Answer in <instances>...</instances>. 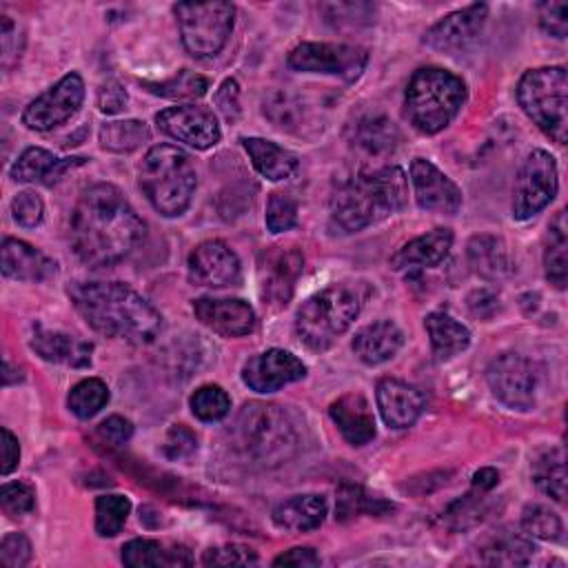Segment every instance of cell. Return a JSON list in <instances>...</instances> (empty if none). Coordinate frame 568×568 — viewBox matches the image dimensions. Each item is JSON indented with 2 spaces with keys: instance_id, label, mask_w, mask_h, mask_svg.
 Instances as JSON below:
<instances>
[{
  "instance_id": "cell-1",
  "label": "cell",
  "mask_w": 568,
  "mask_h": 568,
  "mask_svg": "<svg viewBox=\"0 0 568 568\" xmlns=\"http://www.w3.org/2000/svg\"><path fill=\"white\" fill-rule=\"evenodd\" d=\"M144 235V220L113 184H93L73 204L69 240L73 253L89 266L122 262L140 246Z\"/></svg>"
},
{
  "instance_id": "cell-2",
  "label": "cell",
  "mask_w": 568,
  "mask_h": 568,
  "mask_svg": "<svg viewBox=\"0 0 568 568\" xmlns=\"http://www.w3.org/2000/svg\"><path fill=\"white\" fill-rule=\"evenodd\" d=\"M69 297L84 322L126 344H151L162 331L160 311L124 282H71Z\"/></svg>"
},
{
  "instance_id": "cell-3",
  "label": "cell",
  "mask_w": 568,
  "mask_h": 568,
  "mask_svg": "<svg viewBox=\"0 0 568 568\" xmlns=\"http://www.w3.org/2000/svg\"><path fill=\"white\" fill-rule=\"evenodd\" d=\"M408 202L406 173L395 166L362 169L331 195V220L344 233H357L402 211Z\"/></svg>"
},
{
  "instance_id": "cell-4",
  "label": "cell",
  "mask_w": 568,
  "mask_h": 568,
  "mask_svg": "<svg viewBox=\"0 0 568 568\" xmlns=\"http://www.w3.org/2000/svg\"><path fill=\"white\" fill-rule=\"evenodd\" d=\"M368 295L364 282H335L311 295L295 315V335L311 351H326L348 331Z\"/></svg>"
},
{
  "instance_id": "cell-5",
  "label": "cell",
  "mask_w": 568,
  "mask_h": 568,
  "mask_svg": "<svg viewBox=\"0 0 568 568\" xmlns=\"http://www.w3.org/2000/svg\"><path fill=\"white\" fill-rule=\"evenodd\" d=\"M240 450L260 466L273 468L295 457L300 430L293 417L277 404L248 402L233 426Z\"/></svg>"
},
{
  "instance_id": "cell-6",
  "label": "cell",
  "mask_w": 568,
  "mask_h": 568,
  "mask_svg": "<svg viewBox=\"0 0 568 568\" xmlns=\"http://www.w3.org/2000/svg\"><path fill=\"white\" fill-rule=\"evenodd\" d=\"M138 182L158 213L178 217L193 200L197 171L191 155L180 146L155 144L144 153L138 166Z\"/></svg>"
},
{
  "instance_id": "cell-7",
  "label": "cell",
  "mask_w": 568,
  "mask_h": 568,
  "mask_svg": "<svg viewBox=\"0 0 568 568\" xmlns=\"http://www.w3.org/2000/svg\"><path fill=\"white\" fill-rule=\"evenodd\" d=\"M466 102V84L442 67L417 69L404 93L406 118L419 133L433 135L446 129Z\"/></svg>"
},
{
  "instance_id": "cell-8",
  "label": "cell",
  "mask_w": 568,
  "mask_h": 568,
  "mask_svg": "<svg viewBox=\"0 0 568 568\" xmlns=\"http://www.w3.org/2000/svg\"><path fill=\"white\" fill-rule=\"evenodd\" d=\"M517 100L524 113L557 144H566L568 73L566 67H539L521 75Z\"/></svg>"
},
{
  "instance_id": "cell-9",
  "label": "cell",
  "mask_w": 568,
  "mask_h": 568,
  "mask_svg": "<svg viewBox=\"0 0 568 568\" xmlns=\"http://www.w3.org/2000/svg\"><path fill=\"white\" fill-rule=\"evenodd\" d=\"M173 13L182 44L193 58L217 55L233 31L235 7L231 2H178Z\"/></svg>"
},
{
  "instance_id": "cell-10",
  "label": "cell",
  "mask_w": 568,
  "mask_h": 568,
  "mask_svg": "<svg viewBox=\"0 0 568 568\" xmlns=\"http://www.w3.org/2000/svg\"><path fill=\"white\" fill-rule=\"evenodd\" d=\"M486 382L504 406L513 410H530L535 408L541 388V371L532 359L508 351L488 364Z\"/></svg>"
},
{
  "instance_id": "cell-11",
  "label": "cell",
  "mask_w": 568,
  "mask_h": 568,
  "mask_svg": "<svg viewBox=\"0 0 568 568\" xmlns=\"http://www.w3.org/2000/svg\"><path fill=\"white\" fill-rule=\"evenodd\" d=\"M559 189L557 162L544 149H532L515 178L513 189V217L524 222L546 209Z\"/></svg>"
},
{
  "instance_id": "cell-12",
  "label": "cell",
  "mask_w": 568,
  "mask_h": 568,
  "mask_svg": "<svg viewBox=\"0 0 568 568\" xmlns=\"http://www.w3.org/2000/svg\"><path fill=\"white\" fill-rule=\"evenodd\" d=\"M368 62L364 47L344 42H302L288 53V67L304 73L335 75L355 82Z\"/></svg>"
},
{
  "instance_id": "cell-13",
  "label": "cell",
  "mask_w": 568,
  "mask_h": 568,
  "mask_svg": "<svg viewBox=\"0 0 568 568\" xmlns=\"http://www.w3.org/2000/svg\"><path fill=\"white\" fill-rule=\"evenodd\" d=\"M304 271V253L297 246H268L257 255L260 297L268 308H284Z\"/></svg>"
},
{
  "instance_id": "cell-14",
  "label": "cell",
  "mask_w": 568,
  "mask_h": 568,
  "mask_svg": "<svg viewBox=\"0 0 568 568\" xmlns=\"http://www.w3.org/2000/svg\"><path fill=\"white\" fill-rule=\"evenodd\" d=\"M84 100V82L78 73L62 75L53 87L31 100L22 111V124L31 131H51L71 120Z\"/></svg>"
},
{
  "instance_id": "cell-15",
  "label": "cell",
  "mask_w": 568,
  "mask_h": 568,
  "mask_svg": "<svg viewBox=\"0 0 568 568\" xmlns=\"http://www.w3.org/2000/svg\"><path fill=\"white\" fill-rule=\"evenodd\" d=\"M155 124L169 138L197 151H206L215 146L222 138V131L213 111L195 104L166 106L155 115Z\"/></svg>"
},
{
  "instance_id": "cell-16",
  "label": "cell",
  "mask_w": 568,
  "mask_h": 568,
  "mask_svg": "<svg viewBox=\"0 0 568 568\" xmlns=\"http://www.w3.org/2000/svg\"><path fill=\"white\" fill-rule=\"evenodd\" d=\"M189 282L195 286H233L240 282L242 264L237 253L222 240L200 242L186 260Z\"/></svg>"
},
{
  "instance_id": "cell-17",
  "label": "cell",
  "mask_w": 568,
  "mask_h": 568,
  "mask_svg": "<svg viewBox=\"0 0 568 568\" xmlns=\"http://www.w3.org/2000/svg\"><path fill=\"white\" fill-rule=\"evenodd\" d=\"M488 18V7L484 2L468 4L444 16L424 33V44L444 53H459L468 49L481 33Z\"/></svg>"
},
{
  "instance_id": "cell-18",
  "label": "cell",
  "mask_w": 568,
  "mask_h": 568,
  "mask_svg": "<svg viewBox=\"0 0 568 568\" xmlns=\"http://www.w3.org/2000/svg\"><path fill=\"white\" fill-rule=\"evenodd\" d=\"M306 375V366L300 357L284 348H268L253 355L244 368L242 379L255 393H273L286 384H293Z\"/></svg>"
},
{
  "instance_id": "cell-19",
  "label": "cell",
  "mask_w": 568,
  "mask_h": 568,
  "mask_svg": "<svg viewBox=\"0 0 568 568\" xmlns=\"http://www.w3.org/2000/svg\"><path fill=\"white\" fill-rule=\"evenodd\" d=\"M410 182L415 191L417 206L433 213L455 215L462 206V191L459 186L439 171L430 160L415 158L410 162Z\"/></svg>"
},
{
  "instance_id": "cell-20",
  "label": "cell",
  "mask_w": 568,
  "mask_h": 568,
  "mask_svg": "<svg viewBox=\"0 0 568 568\" xmlns=\"http://www.w3.org/2000/svg\"><path fill=\"white\" fill-rule=\"evenodd\" d=\"M193 313L222 337H244L257 326L253 306L240 297H200L193 302Z\"/></svg>"
},
{
  "instance_id": "cell-21",
  "label": "cell",
  "mask_w": 568,
  "mask_h": 568,
  "mask_svg": "<svg viewBox=\"0 0 568 568\" xmlns=\"http://www.w3.org/2000/svg\"><path fill=\"white\" fill-rule=\"evenodd\" d=\"M375 399L384 424L395 430L413 426L426 408L424 395L408 382L395 377H384L377 382Z\"/></svg>"
},
{
  "instance_id": "cell-22",
  "label": "cell",
  "mask_w": 568,
  "mask_h": 568,
  "mask_svg": "<svg viewBox=\"0 0 568 568\" xmlns=\"http://www.w3.org/2000/svg\"><path fill=\"white\" fill-rule=\"evenodd\" d=\"M87 158H55L51 151L42 146H29L20 153V158L11 164V180L20 184H44L53 186L62 180V175L75 166H82Z\"/></svg>"
},
{
  "instance_id": "cell-23",
  "label": "cell",
  "mask_w": 568,
  "mask_h": 568,
  "mask_svg": "<svg viewBox=\"0 0 568 568\" xmlns=\"http://www.w3.org/2000/svg\"><path fill=\"white\" fill-rule=\"evenodd\" d=\"M453 246L450 229H433L424 235L408 240L390 257L393 271H424L442 264Z\"/></svg>"
},
{
  "instance_id": "cell-24",
  "label": "cell",
  "mask_w": 568,
  "mask_h": 568,
  "mask_svg": "<svg viewBox=\"0 0 568 568\" xmlns=\"http://www.w3.org/2000/svg\"><path fill=\"white\" fill-rule=\"evenodd\" d=\"M58 273L55 260L18 237L2 242V275L22 282H44Z\"/></svg>"
},
{
  "instance_id": "cell-25",
  "label": "cell",
  "mask_w": 568,
  "mask_h": 568,
  "mask_svg": "<svg viewBox=\"0 0 568 568\" xmlns=\"http://www.w3.org/2000/svg\"><path fill=\"white\" fill-rule=\"evenodd\" d=\"M328 415L351 446H364L375 437V417L362 393H344L331 406Z\"/></svg>"
},
{
  "instance_id": "cell-26",
  "label": "cell",
  "mask_w": 568,
  "mask_h": 568,
  "mask_svg": "<svg viewBox=\"0 0 568 568\" xmlns=\"http://www.w3.org/2000/svg\"><path fill=\"white\" fill-rule=\"evenodd\" d=\"M31 348L51 364H62V366H73L82 368L91 364V353L93 344L87 339H80L75 335L62 333V331H49L40 324L33 326L31 333Z\"/></svg>"
},
{
  "instance_id": "cell-27",
  "label": "cell",
  "mask_w": 568,
  "mask_h": 568,
  "mask_svg": "<svg viewBox=\"0 0 568 568\" xmlns=\"http://www.w3.org/2000/svg\"><path fill=\"white\" fill-rule=\"evenodd\" d=\"M404 344L402 328L390 320H379L362 326L353 337V353L366 366H377L395 357Z\"/></svg>"
},
{
  "instance_id": "cell-28",
  "label": "cell",
  "mask_w": 568,
  "mask_h": 568,
  "mask_svg": "<svg viewBox=\"0 0 568 568\" xmlns=\"http://www.w3.org/2000/svg\"><path fill=\"white\" fill-rule=\"evenodd\" d=\"M122 564L129 568H178L191 566L193 555L186 546L158 539H131L122 546Z\"/></svg>"
},
{
  "instance_id": "cell-29",
  "label": "cell",
  "mask_w": 568,
  "mask_h": 568,
  "mask_svg": "<svg viewBox=\"0 0 568 568\" xmlns=\"http://www.w3.org/2000/svg\"><path fill=\"white\" fill-rule=\"evenodd\" d=\"M466 255H468V264H470L473 273L488 282L506 280L515 271L506 242L490 233L473 235L468 240Z\"/></svg>"
},
{
  "instance_id": "cell-30",
  "label": "cell",
  "mask_w": 568,
  "mask_h": 568,
  "mask_svg": "<svg viewBox=\"0 0 568 568\" xmlns=\"http://www.w3.org/2000/svg\"><path fill=\"white\" fill-rule=\"evenodd\" d=\"M399 142V129L395 122L382 113H366L359 115L348 126V144L364 153V155H386L390 153Z\"/></svg>"
},
{
  "instance_id": "cell-31",
  "label": "cell",
  "mask_w": 568,
  "mask_h": 568,
  "mask_svg": "<svg viewBox=\"0 0 568 568\" xmlns=\"http://www.w3.org/2000/svg\"><path fill=\"white\" fill-rule=\"evenodd\" d=\"M326 510L328 506L322 495H293L273 508V524L288 532H308L322 526Z\"/></svg>"
},
{
  "instance_id": "cell-32",
  "label": "cell",
  "mask_w": 568,
  "mask_h": 568,
  "mask_svg": "<svg viewBox=\"0 0 568 568\" xmlns=\"http://www.w3.org/2000/svg\"><path fill=\"white\" fill-rule=\"evenodd\" d=\"M535 550L537 548L528 537L501 528L479 544L477 559L486 566H526L530 564Z\"/></svg>"
},
{
  "instance_id": "cell-33",
  "label": "cell",
  "mask_w": 568,
  "mask_h": 568,
  "mask_svg": "<svg viewBox=\"0 0 568 568\" xmlns=\"http://www.w3.org/2000/svg\"><path fill=\"white\" fill-rule=\"evenodd\" d=\"M244 151L248 153L255 171L271 182H280L291 178L297 171V155L288 149L264 140V138H242Z\"/></svg>"
},
{
  "instance_id": "cell-34",
  "label": "cell",
  "mask_w": 568,
  "mask_h": 568,
  "mask_svg": "<svg viewBox=\"0 0 568 568\" xmlns=\"http://www.w3.org/2000/svg\"><path fill=\"white\" fill-rule=\"evenodd\" d=\"M424 326H426V333L430 339L433 355L439 362L455 357L457 353L466 351L470 344V331L444 311L428 313L424 320Z\"/></svg>"
},
{
  "instance_id": "cell-35",
  "label": "cell",
  "mask_w": 568,
  "mask_h": 568,
  "mask_svg": "<svg viewBox=\"0 0 568 568\" xmlns=\"http://www.w3.org/2000/svg\"><path fill=\"white\" fill-rule=\"evenodd\" d=\"M544 271L546 280L555 288H566L568 280V231H566V211H557L548 224L546 244H544Z\"/></svg>"
},
{
  "instance_id": "cell-36",
  "label": "cell",
  "mask_w": 568,
  "mask_h": 568,
  "mask_svg": "<svg viewBox=\"0 0 568 568\" xmlns=\"http://www.w3.org/2000/svg\"><path fill=\"white\" fill-rule=\"evenodd\" d=\"M100 146L111 153H131L149 142L151 133L142 120H113L100 126Z\"/></svg>"
},
{
  "instance_id": "cell-37",
  "label": "cell",
  "mask_w": 568,
  "mask_h": 568,
  "mask_svg": "<svg viewBox=\"0 0 568 568\" xmlns=\"http://www.w3.org/2000/svg\"><path fill=\"white\" fill-rule=\"evenodd\" d=\"M532 481L544 495L564 504V499H566V462H564L561 448H550L535 459Z\"/></svg>"
},
{
  "instance_id": "cell-38",
  "label": "cell",
  "mask_w": 568,
  "mask_h": 568,
  "mask_svg": "<svg viewBox=\"0 0 568 568\" xmlns=\"http://www.w3.org/2000/svg\"><path fill=\"white\" fill-rule=\"evenodd\" d=\"M388 510H395V506L390 501L366 493L362 486L342 484L337 490L335 519H339V521H348L357 515H384Z\"/></svg>"
},
{
  "instance_id": "cell-39",
  "label": "cell",
  "mask_w": 568,
  "mask_h": 568,
  "mask_svg": "<svg viewBox=\"0 0 568 568\" xmlns=\"http://www.w3.org/2000/svg\"><path fill=\"white\" fill-rule=\"evenodd\" d=\"M109 402V388L102 379L98 377H87L80 379L67 397V406L69 410L80 417V419H89L95 413H100Z\"/></svg>"
},
{
  "instance_id": "cell-40",
  "label": "cell",
  "mask_w": 568,
  "mask_h": 568,
  "mask_svg": "<svg viewBox=\"0 0 568 568\" xmlns=\"http://www.w3.org/2000/svg\"><path fill=\"white\" fill-rule=\"evenodd\" d=\"M131 513V501L124 495H100L95 499V532L100 537H115Z\"/></svg>"
},
{
  "instance_id": "cell-41",
  "label": "cell",
  "mask_w": 568,
  "mask_h": 568,
  "mask_svg": "<svg viewBox=\"0 0 568 568\" xmlns=\"http://www.w3.org/2000/svg\"><path fill=\"white\" fill-rule=\"evenodd\" d=\"M144 87L162 98H173V100H189V98H202L209 89V80L204 75H197L189 69L178 71L169 80L162 82H144Z\"/></svg>"
},
{
  "instance_id": "cell-42",
  "label": "cell",
  "mask_w": 568,
  "mask_h": 568,
  "mask_svg": "<svg viewBox=\"0 0 568 568\" xmlns=\"http://www.w3.org/2000/svg\"><path fill=\"white\" fill-rule=\"evenodd\" d=\"M191 413L202 422H220L231 410V397L217 384L200 386L189 399Z\"/></svg>"
},
{
  "instance_id": "cell-43",
  "label": "cell",
  "mask_w": 568,
  "mask_h": 568,
  "mask_svg": "<svg viewBox=\"0 0 568 568\" xmlns=\"http://www.w3.org/2000/svg\"><path fill=\"white\" fill-rule=\"evenodd\" d=\"M521 528L526 535L544 541H559L564 524L555 510L544 504H528L521 513Z\"/></svg>"
},
{
  "instance_id": "cell-44",
  "label": "cell",
  "mask_w": 568,
  "mask_h": 568,
  "mask_svg": "<svg viewBox=\"0 0 568 568\" xmlns=\"http://www.w3.org/2000/svg\"><path fill=\"white\" fill-rule=\"evenodd\" d=\"M264 222L271 233L291 231L297 222V202L288 193H280V191L271 193L266 200Z\"/></svg>"
},
{
  "instance_id": "cell-45",
  "label": "cell",
  "mask_w": 568,
  "mask_h": 568,
  "mask_svg": "<svg viewBox=\"0 0 568 568\" xmlns=\"http://www.w3.org/2000/svg\"><path fill=\"white\" fill-rule=\"evenodd\" d=\"M481 517H484V497H481V495L475 497V495H470V493L464 495L462 499L453 501V504L444 510V515H442L444 524L450 526L453 530L470 528V526H475Z\"/></svg>"
},
{
  "instance_id": "cell-46",
  "label": "cell",
  "mask_w": 568,
  "mask_h": 568,
  "mask_svg": "<svg viewBox=\"0 0 568 568\" xmlns=\"http://www.w3.org/2000/svg\"><path fill=\"white\" fill-rule=\"evenodd\" d=\"M0 506H2V513L7 517H11V519L24 517L36 506V493L24 481L2 484V488H0Z\"/></svg>"
},
{
  "instance_id": "cell-47",
  "label": "cell",
  "mask_w": 568,
  "mask_h": 568,
  "mask_svg": "<svg viewBox=\"0 0 568 568\" xmlns=\"http://www.w3.org/2000/svg\"><path fill=\"white\" fill-rule=\"evenodd\" d=\"M257 561H260L257 552L242 544L215 546V548L204 550V555H202L204 566H255Z\"/></svg>"
},
{
  "instance_id": "cell-48",
  "label": "cell",
  "mask_w": 568,
  "mask_h": 568,
  "mask_svg": "<svg viewBox=\"0 0 568 568\" xmlns=\"http://www.w3.org/2000/svg\"><path fill=\"white\" fill-rule=\"evenodd\" d=\"M264 113L273 120L275 126L280 129H293L295 124V115L302 113L300 102H295L293 95L288 93H271L264 100Z\"/></svg>"
},
{
  "instance_id": "cell-49",
  "label": "cell",
  "mask_w": 568,
  "mask_h": 568,
  "mask_svg": "<svg viewBox=\"0 0 568 568\" xmlns=\"http://www.w3.org/2000/svg\"><path fill=\"white\" fill-rule=\"evenodd\" d=\"M11 215L20 226L33 229L42 222L44 217V204L40 200V195H36L33 191H20L13 200H11Z\"/></svg>"
},
{
  "instance_id": "cell-50",
  "label": "cell",
  "mask_w": 568,
  "mask_h": 568,
  "mask_svg": "<svg viewBox=\"0 0 568 568\" xmlns=\"http://www.w3.org/2000/svg\"><path fill=\"white\" fill-rule=\"evenodd\" d=\"M195 450H197V437L191 428H186L184 424H173L166 430L162 453L169 459H184V457H191Z\"/></svg>"
},
{
  "instance_id": "cell-51",
  "label": "cell",
  "mask_w": 568,
  "mask_h": 568,
  "mask_svg": "<svg viewBox=\"0 0 568 568\" xmlns=\"http://www.w3.org/2000/svg\"><path fill=\"white\" fill-rule=\"evenodd\" d=\"M31 559V541L22 532H7L0 541V561L7 568H20Z\"/></svg>"
},
{
  "instance_id": "cell-52",
  "label": "cell",
  "mask_w": 568,
  "mask_h": 568,
  "mask_svg": "<svg viewBox=\"0 0 568 568\" xmlns=\"http://www.w3.org/2000/svg\"><path fill=\"white\" fill-rule=\"evenodd\" d=\"M539 24L548 36L566 38L568 33V4L566 2H541L537 7Z\"/></svg>"
},
{
  "instance_id": "cell-53",
  "label": "cell",
  "mask_w": 568,
  "mask_h": 568,
  "mask_svg": "<svg viewBox=\"0 0 568 568\" xmlns=\"http://www.w3.org/2000/svg\"><path fill=\"white\" fill-rule=\"evenodd\" d=\"M213 102L217 106V111L229 120L235 122L240 118V87L233 78H226L220 89L213 95Z\"/></svg>"
},
{
  "instance_id": "cell-54",
  "label": "cell",
  "mask_w": 568,
  "mask_h": 568,
  "mask_svg": "<svg viewBox=\"0 0 568 568\" xmlns=\"http://www.w3.org/2000/svg\"><path fill=\"white\" fill-rule=\"evenodd\" d=\"M126 91L118 80H104L98 89V109L106 115L120 113L126 106Z\"/></svg>"
},
{
  "instance_id": "cell-55",
  "label": "cell",
  "mask_w": 568,
  "mask_h": 568,
  "mask_svg": "<svg viewBox=\"0 0 568 568\" xmlns=\"http://www.w3.org/2000/svg\"><path fill=\"white\" fill-rule=\"evenodd\" d=\"M98 435L113 446H124L133 437V424L120 415H111L104 422H100Z\"/></svg>"
},
{
  "instance_id": "cell-56",
  "label": "cell",
  "mask_w": 568,
  "mask_h": 568,
  "mask_svg": "<svg viewBox=\"0 0 568 568\" xmlns=\"http://www.w3.org/2000/svg\"><path fill=\"white\" fill-rule=\"evenodd\" d=\"M0 40H2V64L11 67L20 58L22 40H18V24L9 16H2Z\"/></svg>"
},
{
  "instance_id": "cell-57",
  "label": "cell",
  "mask_w": 568,
  "mask_h": 568,
  "mask_svg": "<svg viewBox=\"0 0 568 568\" xmlns=\"http://www.w3.org/2000/svg\"><path fill=\"white\" fill-rule=\"evenodd\" d=\"M322 559L320 555L308 548V546H295L282 555H277L273 559V566H300V568H311V566H320Z\"/></svg>"
},
{
  "instance_id": "cell-58",
  "label": "cell",
  "mask_w": 568,
  "mask_h": 568,
  "mask_svg": "<svg viewBox=\"0 0 568 568\" xmlns=\"http://www.w3.org/2000/svg\"><path fill=\"white\" fill-rule=\"evenodd\" d=\"M18 462H20L18 437L7 426H2V475L4 477L11 475L18 468Z\"/></svg>"
},
{
  "instance_id": "cell-59",
  "label": "cell",
  "mask_w": 568,
  "mask_h": 568,
  "mask_svg": "<svg viewBox=\"0 0 568 568\" xmlns=\"http://www.w3.org/2000/svg\"><path fill=\"white\" fill-rule=\"evenodd\" d=\"M468 308L477 317H490L497 311V295L481 288L468 295Z\"/></svg>"
},
{
  "instance_id": "cell-60",
  "label": "cell",
  "mask_w": 568,
  "mask_h": 568,
  "mask_svg": "<svg viewBox=\"0 0 568 568\" xmlns=\"http://www.w3.org/2000/svg\"><path fill=\"white\" fill-rule=\"evenodd\" d=\"M499 481V473L495 468H479L475 475H473V486L479 490V493H486V490H493Z\"/></svg>"
}]
</instances>
